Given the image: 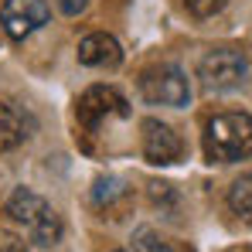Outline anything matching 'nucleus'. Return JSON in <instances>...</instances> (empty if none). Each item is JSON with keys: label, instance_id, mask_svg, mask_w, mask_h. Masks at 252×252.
I'll return each instance as SVG.
<instances>
[{"label": "nucleus", "instance_id": "4468645a", "mask_svg": "<svg viewBox=\"0 0 252 252\" xmlns=\"http://www.w3.org/2000/svg\"><path fill=\"white\" fill-rule=\"evenodd\" d=\"M0 252H28V242L10 228H0Z\"/></svg>", "mask_w": 252, "mask_h": 252}, {"label": "nucleus", "instance_id": "2eb2a0df", "mask_svg": "<svg viewBox=\"0 0 252 252\" xmlns=\"http://www.w3.org/2000/svg\"><path fill=\"white\" fill-rule=\"evenodd\" d=\"M55 3H58V10L65 17H79V14H85V7H89V0H55Z\"/></svg>", "mask_w": 252, "mask_h": 252}, {"label": "nucleus", "instance_id": "dca6fc26", "mask_svg": "<svg viewBox=\"0 0 252 252\" xmlns=\"http://www.w3.org/2000/svg\"><path fill=\"white\" fill-rule=\"evenodd\" d=\"M116 252H123V249H116Z\"/></svg>", "mask_w": 252, "mask_h": 252}, {"label": "nucleus", "instance_id": "f8f14e48", "mask_svg": "<svg viewBox=\"0 0 252 252\" xmlns=\"http://www.w3.org/2000/svg\"><path fill=\"white\" fill-rule=\"evenodd\" d=\"M133 249L136 252H174L170 242H164L154 228H136L133 232Z\"/></svg>", "mask_w": 252, "mask_h": 252}, {"label": "nucleus", "instance_id": "f3484780", "mask_svg": "<svg viewBox=\"0 0 252 252\" xmlns=\"http://www.w3.org/2000/svg\"><path fill=\"white\" fill-rule=\"evenodd\" d=\"M242 252H249V249H242Z\"/></svg>", "mask_w": 252, "mask_h": 252}, {"label": "nucleus", "instance_id": "f257e3e1", "mask_svg": "<svg viewBox=\"0 0 252 252\" xmlns=\"http://www.w3.org/2000/svg\"><path fill=\"white\" fill-rule=\"evenodd\" d=\"M205 157L211 164H235L252 157V116L218 113L205 123Z\"/></svg>", "mask_w": 252, "mask_h": 252}, {"label": "nucleus", "instance_id": "f03ea898", "mask_svg": "<svg viewBox=\"0 0 252 252\" xmlns=\"http://www.w3.org/2000/svg\"><path fill=\"white\" fill-rule=\"evenodd\" d=\"M3 211H7L17 225H24L28 242H34V246H41V249L58 246V239H62V218H58L55 208L44 201L41 194H34L31 188H17V191L7 198V208Z\"/></svg>", "mask_w": 252, "mask_h": 252}, {"label": "nucleus", "instance_id": "7ed1b4c3", "mask_svg": "<svg viewBox=\"0 0 252 252\" xmlns=\"http://www.w3.org/2000/svg\"><path fill=\"white\" fill-rule=\"evenodd\" d=\"M140 95L150 106H170V109H184L191 102V82L184 75L181 65L174 62H160L150 65L147 72H140Z\"/></svg>", "mask_w": 252, "mask_h": 252}, {"label": "nucleus", "instance_id": "1a4fd4ad", "mask_svg": "<svg viewBox=\"0 0 252 252\" xmlns=\"http://www.w3.org/2000/svg\"><path fill=\"white\" fill-rule=\"evenodd\" d=\"M28 136H31V120L24 113H17L10 102L0 99V154L21 147Z\"/></svg>", "mask_w": 252, "mask_h": 252}, {"label": "nucleus", "instance_id": "9b49d317", "mask_svg": "<svg viewBox=\"0 0 252 252\" xmlns=\"http://www.w3.org/2000/svg\"><path fill=\"white\" fill-rule=\"evenodd\" d=\"M116 198H126V188L120 177H99L95 181V191H92V201L99 205V208H106V205H113Z\"/></svg>", "mask_w": 252, "mask_h": 252}, {"label": "nucleus", "instance_id": "20e7f679", "mask_svg": "<svg viewBox=\"0 0 252 252\" xmlns=\"http://www.w3.org/2000/svg\"><path fill=\"white\" fill-rule=\"evenodd\" d=\"M198 79L205 92H232L249 82V62L235 48H215L198 62Z\"/></svg>", "mask_w": 252, "mask_h": 252}, {"label": "nucleus", "instance_id": "ddd939ff", "mask_svg": "<svg viewBox=\"0 0 252 252\" xmlns=\"http://www.w3.org/2000/svg\"><path fill=\"white\" fill-rule=\"evenodd\" d=\"M228 0H184V7L194 14V17H215L218 10H225Z\"/></svg>", "mask_w": 252, "mask_h": 252}, {"label": "nucleus", "instance_id": "423d86ee", "mask_svg": "<svg viewBox=\"0 0 252 252\" xmlns=\"http://www.w3.org/2000/svg\"><path fill=\"white\" fill-rule=\"evenodd\" d=\"M48 17L51 10L44 0H3L0 7V28L7 31L10 41H24L28 34L48 24Z\"/></svg>", "mask_w": 252, "mask_h": 252}, {"label": "nucleus", "instance_id": "9d476101", "mask_svg": "<svg viewBox=\"0 0 252 252\" xmlns=\"http://www.w3.org/2000/svg\"><path fill=\"white\" fill-rule=\"evenodd\" d=\"M228 208H232V215H239L246 225H252V174H242L228 188Z\"/></svg>", "mask_w": 252, "mask_h": 252}, {"label": "nucleus", "instance_id": "39448f33", "mask_svg": "<svg viewBox=\"0 0 252 252\" xmlns=\"http://www.w3.org/2000/svg\"><path fill=\"white\" fill-rule=\"evenodd\" d=\"M109 116H120V120L129 116V102L123 99L120 89H113V85H92V89H85L82 95H79L75 120H79L82 129L92 133L95 126L102 123V120H109Z\"/></svg>", "mask_w": 252, "mask_h": 252}, {"label": "nucleus", "instance_id": "6e6552de", "mask_svg": "<svg viewBox=\"0 0 252 252\" xmlns=\"http://www.w3.org/2000/svg\"><path fill=\"white\" fill-rule=\"evenodd\" d=\"M79 62L85 68H116L123 62V44L106 31H92L79 41Z\"/></svg>", "mask_w": 252, "mask_h": 252}, {"label": "nucleus", "instance_id": "0eeeda50", "mask_svg": "<svg viewBox=\"0 0 252 252\" xmlns=\"http://www.w3.org/2000/svg\"><path fill=\"white\" fill-rule=\"evenodd\" d=\"M143 157L150 164H177L184 157V143L174 133V126L160 123V120H143Z\"/></svg>", "mask_w": 252, "mask_h": 252}]
</instances>
